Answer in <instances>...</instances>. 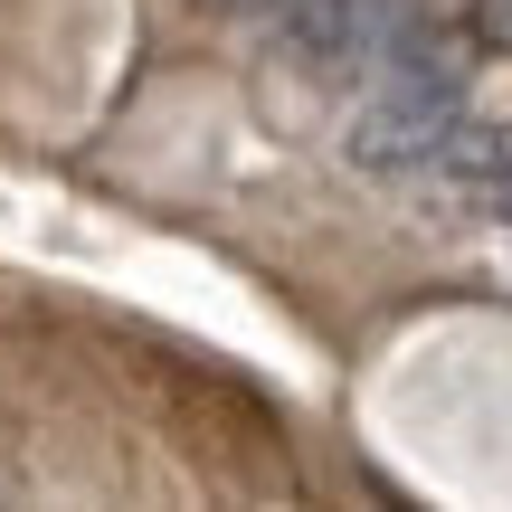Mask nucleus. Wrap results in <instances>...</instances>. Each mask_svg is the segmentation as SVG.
I'll list each match as a JSON object with an SVG mask.
<instances>
[{
  "label": "nucleus",
  "instance_id": "f03ea898",
  "mask_svg": "<svg viewBox=\"0 0 512 512\" xmlns=\"http://www.w3.org/2000/svg\"><path fill=\"white\" fill-rule=\"evenodd\" d=\"M285 38L313 76H380L399 48L427 38V19L408 0H294Z\"/></svg>",
  "mask_w": 512,
  "mask_h": 512
},
{
  "label": "nucleus",
  "instance_id": "f257e3e1",
  "mask_svg": "<svg viewBox=\"0 0 512 512\" xmlns=\"http://www.w3.org/2000/svg\"><path fill=\"white\" fill-rule=\"evenodd\" d=\"M456 124H465L456 67L418 38V48H399L380 67V95L351 114V162L361 171H427V162H446Z\"/></svg>",
  "mask_w": 512,
  "mask_h": 512
},
{
  "label": "nucleus",
  "instance_id": "7ed1b4c3",
  "mask_svg": "<svg viewBox=\"0 0 512 512\" xmlns=\"http://www.w3.org/2000/svg\"><path fill=\"white\" fill-rule=\"evenodd\" d=\"M446 171H465V181H475L484 200L512 219V124H456V143H446Z\"/></svg>",
  "mask_w": 512,
  "mask_h": 512
},
{
  "label": "nucleus",
  "instance_id": "20e7f679",
  "mask_svg": "<svg viewBox=\"0 0 512 512\" xmlns=\"http://www.w3.org/2000/svg\"><path fill=\"white\" fill-rule=\"evenodd\" d=\"M228 10H285V0H228Z\"/></svg>",
  "mask_w": 512,
  "mask_h": 512
}]
</instances>
